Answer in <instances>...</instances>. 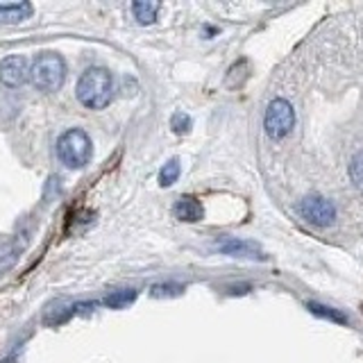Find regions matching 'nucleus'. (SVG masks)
I'll use <instances>...</instances> for the list:
<instances>
[{"instance_id":"2eb2a0df","label":"nucleus","mask_w":363,"mask_h":363,"mask_svg":"<svg viewBox=\"0 0 363 363\" xmlns=\"http://www.w3.org/2000/svg\"><path fill=\"white\" fill-rule=\"evenodd\" d=\"M177 177H179V162L177 159H170V162L164 164V168L159 170V184L166 189L170 184H175Z\"/></svg>"},{"instance_id":"39448f33","label":"nucleus","mask_w":363,"mask_h":363,"mask_svg":"<svg viewBox=\"0 0 363 363\" xmlns=\"http://www.w3.org/2000/svg\"><path fill=\"white\" fill-rule=\"evenodd\" d=\"M298 213L302 216L304 223H309L313 227H329L336 218V209L334 204L320 198V196H309L300 202Z\"/></svg>"},{"instance_id":"f3484780","label":"nucleus","mask_w":363,"mask_h":363,"mask_svg":"<svg viewBox=\"0 0 363 363\" xmlns=\"http://www.w3.org/2000/svg\"><path fill=\"white\" fill-rule=\"evenodd\" d=\"M350 175L357 184H363V152L352 157V164H350Z\"/></svg>"},{"instance_id":"423d86ee","label":"nucleus","mask_w":363,"mask_h":363,"mask_svg":"<svg viewBox=\"0 0 363 363\" xmlns=\"http://www.w3.org/2000/svg\"><path fill=\"white\" fill-rule=\"evenodd\" d=\"M30 62L23 55H11L0 62V82L9 89H18L30 79Z\"/></svg>"},{"instance_id":"f257e3e1","label":"nucleus","mask_w":363,"mask_h":363,"mask_svg":"<svg viewBox=\"0 0 363 363\" xmlns=\"http://www.w3.org/2000/svg\"><path fill=\"white\" fill-rule=\"evenodd\" d=\"M75 96L82 102L86 109H105L109 102L113 100V77L107 68H86L79 75Z\"/></svg>"},{"instance_id":"7ed1b4c3","label":"nucleus","mask_w":363,"mask_h":363,"mask_svg":"<svg viewBox=\"0 0 363 363\" xmlns=\"http://www.w3.org/2000/svg\"><path fill=\"white\" fill-rule=\"evenodd\" d=\"M91 155H94V143H91L89 134L79 128L66 130L57 141V157L71 170L84 168L91 162Z\"/></svg>"},{"instance_id":"6e6552de","label":"nucleus","mask_w":363,"mask_h":363,"mask_svg":"<svg viewBox=\"0 0 363 363\" xmlns=\"http://www.w3.org/2000/svg\"><path fill=\"white\" fill-rule=\"evenodd\" d=\"M173 213L182 223H198V220H202L204 209L196 198H179L173 207Z\"/></svg>"},{"instance_id":"f8f14e48","label":"nucleus","mask_w":363,"mask_h":363,"mask_svg":"<svg viewBox=\"0 0 363 363\" xmlns=\"http://www.w3.org/2000/svg\"><path fill=\"white\" fill-rule=\"evenodd\" d=\"M132 11H134V16L136 21L141 23V26H150V23H155L157 14H159V5L157 3H134L132 5Z\"/></svg>"},{"instance_id":"f03ea898","label":"nucleus","mask_w":363,"mask_h":363,"mask_svg":"<svg viewBox=\"0 0 363 363\" xmlns=\"http://www.w3.org/2000/svg\"><path fill=\"white\" fill-rule=\"evenodd\" d=\"M66 79V62L57 52H41L30 66V82L43 94L60 91Z\"/></svg>"},{"instance_id":"1a4fd4ad","label":"nucleus","mask_w":363,"mask_h":363,"mask_svg":"<svg viewBox=\"0 0 363 363\" xmlns=\"http://www.w3.org/2000/svg\"><path fill=\"white\" fill-rule=\"evenodd\" d=\"M34 14L30 3H5L0 5V23H23Z\"/></svg>"},{"instance_id":"0eeeda50","label":"nucleus","mask_w":363,"mask_h":363,"mask_svg":"<svg viewBox=\"0 0 363 363\" xmlns=\"http://www.w3.org/2000/svg\"><path fill=\"white\" fill-rule=\"evenodd\" d=\"M216 247L220 250L223 255H230V257H250V259H264L261 255V250L255 245V243H247V241H241V238H218V243Z\"/></svg>"},{"instance_id":"9d476101","label":"nucleus","mask_w":363,"mask_h":363,"mask_svg":"<svg viewBox=\"0 0 363 363\" xmlns=\"http://www.w3.org/2000/svg\"><path fill=\"white\" fill-rule=\"evenodd\" d=\"M71 313H75V304H66L64 300H55L45 306L43 311V323L45 325H60V323H66Z\"/></svg>"},{"instance_id":"dca6fc26","label":"nucleus","mask_w":363,"mask_h":363,"mask_svg":"<svg viewBox=\"0 0 363 363\" xmlns=\"http://www.w3.org/2000/svg\"><path fill=\"white\" fill-rule=\"evenodd\" d=\"M170 125H173V132L186 134L191 130V118L186 116V113L177 111V113H173V118H170Z\"/></svg>"},{"instance_id":"ddd939ff","label":"nucleus","mask_w":363,"mask_h":363,"mask_svg":"<svg viewBox=\"0 0 363 363\" xmlns=\"http://www.w3.org/2000/svg\"><path fill=\"white\" fill-rule=\"evenodd\" d=\"M184 293V286L182 284H175V281H164V284H155L150 289V295L152 298H177V295Z\"/></svg>"},{"instance_id":"20e7f679","label":"nucleus","mask_w":363,"mask_h":363,"mask_svg":"<svg viewBox=\"0 0 363 363\" xmlns=\"http://www.w3.org/2000/svg\"><path fill=\"white\" fill-rule=\"evenodd\" d=\"M293 125H295V111L291 107V102L284 100V98H275L268 105L266 116H264L266 134L270 136V139L281 141L284 136L291 134Z\"/></svg>"},{"instance_id":"4468645a","label":"nucleus","mask_w":363,"mask_h":363,"mask_svg":"<svg viewBox=\"0 0 363 363\" xmlns=\"http://www.w3.org/2000/svg\"><path fill=\"white\" fill-rule=\"evenodd\" d=\"M309 309H311V313L320 315V318H327V320H334V323H340V325L347 323V318L340 313L338 309H332V306H325V304H318V302H309Z\"/></svg>"},{"instance_id":"9b49d317","label":"nucleus","mask_w":363,"mask_h":363,"mask_svg":"<svg viewBox=\"0 0 363 363\" xmlns=\"http://www.w3.org/2000/svg\"><path fill=\"white\" fill-rule=\"evenodd\" d=\"M136 300V291L134 289H123V291H113L109 293L107 298H102L100 304L109 306V309H125Z\"/></svg>"}]
</instances>
